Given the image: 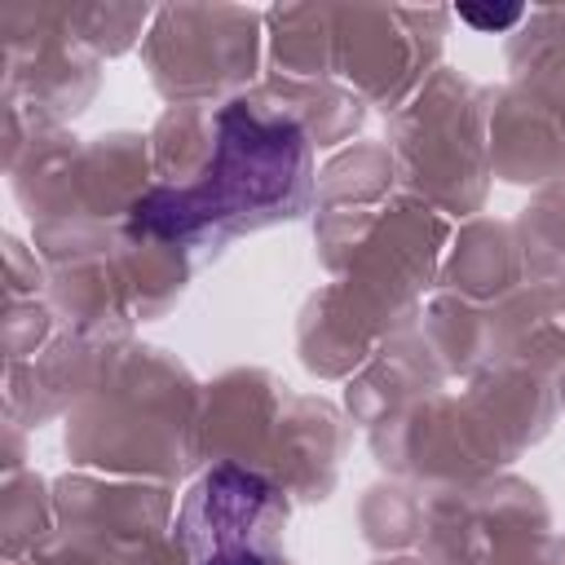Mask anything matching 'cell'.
I'll return each mask as SVG.
<instances>
[{
	"label": "cell",
	"instance_id": "1",
	"mask_svg": "<svg viewBox=\"0 0 565 565\" xmlns=\"http://www.w3.org/2000/svg\"><path fill=\"white\" fill-rule=\"evenodd\" d=\"M221 141L199 185L154 190L137 203V230L146 234H194L207 221L278 203L300 172V128L260 124L243 106L221 115Z\"/></svg>",
	"mask_w": 565,
	"mask_h": 565
},
{
	"label": "cell",
	"instance_id": "2",
	"mask_svg": "<svg viewBox=\"0 0 565 565\" xmlns=\"http://www.w3.org/2000/svg\"><path fill=\"white\" fill-rule=\"evenodd\" d=\"M274 503L269 481L238 463H221L185 508V543L194 565H269L256 543V525Z\"/></svg>",
	"mask_w": 565,
	"mask_h": 565
},
{
	"label": "cell",
	"instance_id": "3",
	"mask_svg": "<svg viewBox=\"0 0 565 565\" xmlns=\"http://www.w3.org/2000/svg\"><path fill=\"white\" fill-rule=\"evenodd\" d=\"M459 18L477 31H508L512 22H521V4H508V9H477V4H459Z\"/></svg>",
	"mask_w": 565,
	"mask_h": 565
}]
</instances>
